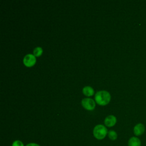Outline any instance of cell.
I'll return each instance as SVG.
<instances>
[{
    "label": "cell",
    "mask_w": 146,
    "mask_h": 146,
    "mask_svg": "<svg viewBox=\"0 0 146 146\" xmlns=\"http://www.w3.org/2000/svg\"><path fill=\"white\" fill-rule=\"evenodd\" d=\"M83 93L87 96H92L94 94V91L93 88L90 86H85L83 88Z\"/></svg>",
    "instance_id": "obj_8"
},
{
    "label": "cell",
    "mask_w": 146,
    "mask_h": 146,
    "mask_svg": "<svg viewBox=\"0 0 146 146\" xmlns=\"http://www.w3.org/2000/svg\"><path fill=\"white\" fill-rule=\"evenodd\" d=\"M12 146H24V145L22 141L19 140H15V141L13 142Z\"/></svg>",
    "instance_id": "obj_11"
},
{
    "label": "cell",
    "mask_w": 146,
    "mask_h": 146,
    "mask_svg": "<svg viewBox=\"0 0 146 146\" xmlns=\"http://www.w3.org/2000/svg\"><path fill=\"white\" fill-rule=\"evenodd\" d=\"M141 140L136 136L131 137L128 141V146H141Z\"/></svg>",
    "instance_id": "obj_7"
},
{
    "label": "cell",
    "mask_w": 146,
    "mask_h": 146,
    "mask_svg": "<svg viewBox=\"0 0 146 146\" xmlns=\"http://www.w3.org/2000/svg\"><path fill=\"white\" fill-rule=\"evenodd\" d=\"M116 123V118L113 115H109L106 117L104 120L105 125L107 127H111L115 125Z\"/></svg>",
    "instance_id": "obj_6"
},
{
    "label": "cell",
    "mask_w": 146,
    "mask_h": 146,
    "mask_svg": "<svg viewBox=\"0 0 146 146\" xmlns=\"http://www.w3.org/2000/svg\"><path fill=\"white\" fill-rule=\"evenodd\" d=\"M145 132V126L142 123H138L133 128V133L136 136L142 135Z\"/></svg>",
    "instance_id": "obj_5"
},
{
    "label": "cell",
    "mask_w": 146,
    "mask_h": 146,
    "mask_svg": "<svg viewBox=\"0 0 146 146\" xmlns=\"http://www.w3.org/2000/svg\"><path fill=\"white\" fill-rule=\"evenodd\" d=\"M26 146H40L39 145H38V144H36V143H29Z\"/></svg>",
    "instance_id": "obj_12"
},
{
    "label": "cell",
    "mask_w": 146,
    "mask_h": 146,
    "mask_svg": "<svg viewBox=\"0 0 146 146\" xmlns=\"http://www.w3.org/2000/svg\"><path fill=\"white\" fill-rule=\"evenodd\" d=\"M42 52H43V50L40 47H37L35 48L34 50V51H33L34 55L36 57L40 56L42 55Z\"/></svg>",
    "instance_id": "obj_9"
},
{
    "label": "cell",
    "mask_w": 146,
    "mask_h": 146,
    "mask_svg": "<svg viewBox=\"0 0 146 146\" xmlns=\"http://www.w3.org/2000/svg\"><path fill=\"white\" fill-rule=\"evenodd\" d=\"M96 102L100 106L107 105L111 100L110 93L106 91H100L96 93L95 95Z\"/></svg>",
    "instance_id": "obj_1"
},
{
    "label": "cell",
    "mask_w": 146,
    "mask_h": 146,
    "mask_svg": "<svg viewBox=\"0 0 146 146\" xmlns=\"http://www.w3.org/2000/svg\"><path fill=\"white\" fill-rule=\"evenodd\" d=\"M23 64L26 66V67H32L33 66L36 62V59L35 56L34 55H32L31 54H27L23 58Z\"/></svg>",
    "instance_id": "obj_4"
},
{
    "label": "cell",
    "mask_w": 146,
    "mask_h": 146,
    "mask_svg": "<svg viewBox=\"0 0 146 146\" xmlns=\"http://www.w3.org/2000/svg\"><path fill=\"white\" fill-rule=\"evenodd\" d=\"M108 135L109 138L112 140H115L117 137V135L116 132L113 130H111L108 132Z\"/></svg>",
    "instance_id": "obj_10"
},
{
    "label": "cell",
    "mask_w": 146,
    "mask_h": 146,
    "mask_svg": "<svg viewBox=\"0 0 146 146\" xmlns=\"http://www.w3.org/2000/svg\"><path fill=\"white\" fill-rule=\"evenodd\" d=\"M82 106L86 110L89 111L93 110L95 107V101L90 98H85L82 100Z\"/></svg>",
    "instance_id": "obj_3"
},
{
    "label": "cell",
    "mask_w": 146,
    "mask_h": 146,
    "mask_svg": "<svg viewBox=\"0 0 146 146\" xmlns=\"http://www.w3.org/2000/svg\"><path fill=\"white\" fill-rule=\"evenodd\" d=\"M107 133V128L105 127V126L101 124L96 125L93 131V133L95 137L98 140L104 139Z\"/></svg>",
    "instance_id": "obj_2"
}]
</instances>
